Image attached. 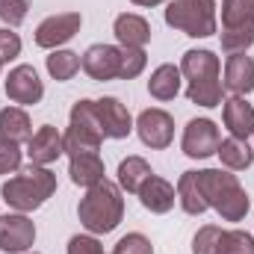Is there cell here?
<instances>
[{"instance_id":"cell-17","label":"cell","mask_w":254,"mask_h":254,"mask_svg":"<svg viewBox=\"0 0 254 254\" xmlns=\"http://www.w3.org/2000/svg\"><path fill=\"white\" fill-rule=\"evenodd\" d=\"M113 33L122 48H145L151 42V24L136 12H122L113 24Z\"/></svg>"},{"instance_id":"cell-25","label":"cell","mask_w":254,"mask_h":254,"mask_svg":"<svg viewBox=\"0 0 254 254\" xmlns=\"http://www.w3.org/2000/svg\"><path fill=\"white\" fill-rule=\"evenodd\" d=\"M45 65H48V74H51L57 83H65V80H71V77L80 71V54L65 51V48H57V51H51V57L45 60Z\"/></svg>"},{"instance_id":"cell-10","label":"cell","mask_w":254,"mask_h":254,"mask_svg":"<svg viewBox=\"0 0 254 254\" xmlns=\"http://www.w3.org/2000/svg\"><path fill=\"white\" fill-rule=\"evenodd\" d=\"M6 98L21 107H33L45 98V83L33 65H15L6 77Z\"/></svg>"},{"instance_id":"cell-24","label":"cell","mask_w":254,"mask_h":254,"mask_svg":"<svg viewBox=\"0 0 254 254\" xmlns=\"http://www.w3.org/2000/svg\"><path fill=\"white\" fill-rule=\"evenodd\" d=\"M254 27V0H222V30Z\"/></svg>"},{"instance_id":"cell-29","label":"cell","mask_w":254,"mask_h":254,"mask_svg":"<svg viewBox=\"0 0 254 254\" xmlns=\"http://www.w3.org/2000/svg\"><path fill=\"white\" fill-rule=\"evenodd\" d=\"M252 45H254V27L222 30V51L225 54H246Z\"/></svg>"},{"instance_id":"cell-4","label":"cell","mask_w":254,"mask_h":254,"mask_svg":"<svg viewBox=\"0 0 254 254\" xmlns=\"http://www.w3.org/2000/svg\"><path fill=\"white\" fill-rule=\"evenodd\" d=\"M54 192H57V175L48 166H33V163L27 169H21L15 178L3 181V187H0L3 201L15 213H33V210H39Z\"/></svg>"},{"instance_id":"cell-7","label":"cell","mask_w":254,"mask_h":254,"mask_svg":"<svg viewBox=\"0 0 254 254\" xmlns=\"http://www.w3.org/2000/svg\"><path fill=\"white\" fill-rule=\"evenodd\" d=\"M136 133H139L142 145H148L154 151H163L175 139V119L166 110H160V107L142 110L139 119H136Z\"/></svg>"},{"instance_id":"cell-35","label":"cell","mask_w":254,"mask_h":254,"mask_svg":"<svg viewBox=\"0 0 254 254\" xmlns=\"http://www.w3.org/2000/svg\"><path fill=\"white\" fill-rule=\"evenodd\" d=\"M21 57V36L12 27H0V63H12Z\"/></svg>"},{"instance_id":"cell-27","label":"cell","mask_w":254,"mask_h":254,"mask_svg":"<svg viewBox=\"0 0 254 254\" xmlns=\"http://www.w3.org/2000/svg\"><path fill=\"white\" fill-rule=\"evenodd\" d=\"M71 127L77 130H86L92 136H101L104 139V130H101V122H98V110H95V101H77L71 107Z\"/></svg>"},{"instance_id":"cell-23","label":"cell","mask_w":254,"mask_h":254,"mask_svg":"<svg viewBox=\"0 0 254 254\" xmlns=\"http://www.w3.org/2000/svg\"><path fill=\"white\" fill-rule=\"evenodd\" d=\"M0 136L12 142H27L33 136V125L24 107H3L0 110Z\"/></svg>"},{"instance_id":"cell-28","label":"cell","mask_w":254,"mask_h":254,"mask_svg":"<svg viewBox=\"0 0 254 254\" xmlns=\"http://www.w3.org/2000/svg\"><path fill=\"white\" fill-rule=\"evenodd\" d=\"M216 254H254V237L249 231H240V228L222 231Z\"/></svg>"},{"instance_id":"cell-33","label":"cell","mask_w":254,"mask_h":254,"mask_svg":"<svg viewBox=\"0 0 254 254\" xmlns=\"http://www.w3.org/2000/svg\"><path fill=\"white\" fill-rule=\"evenodd\" d=\"M30 0H0V21L6 27H21L27 21Z\"/></svg>"},{"instance_id":"cell-26","label":"cell","mask_w":254,"mask_h":254,"mask_svg":"<svg viewBox=\"0 0 254 254\" xmlns=\"http://www.w3.org/2000/svg\"><path fill=\"white\" fill-rule=\"evenodd\" d=\"M101 136H92L86 130H77V127L68 125V130L63 133V145L68 157H77V154H98L101 151Z\"/></svg>"},{"instance_id":"cell-1","label":"cell","mask_w":254,"mask_h":254,"mask_svg":"<svg viewBox=\"0 0 254 254\" xmlns=\"http://www.w3.org/2000/svg\"><path fill=\"white\" fill-rule=\"evenodd\" d=\"M181 74L187 80V98L195 107H204V110H213V107H222V63L213 51H204V48H192L184 54L181 60Z\"/></svg>"},{"instance_id":"cell-3","label":"cell","mask_w":254,"mask_h":254,"mask_svg":"<svg viewBox=\"0 0 254 254\" xmlns=\"http://www.w3.org/2000/svg\"><path fill=\"white\" fill-rule=\"evenodd\" d=\"M198 184L204 190L207 204L225 222H243L246 219V213L252 207V198L243 190V184H240V178L234 172H228V169H201Z\"/></svg>"},{"instance_id":"cell-15","label":"cell","mask_w":254,"mask_h":254,"mask_svg":"<svg viewBox=\"0 0 254 254\" xmlns=\"http://www.w3.org/2000/svg\"><path fill=\"white\" fill-rule=\"evenodd\" d=\"M222 122L231 130V136L237 139H249L254 133V107L243 98V95H234L228 101H222Z\"/></svg>"},{"instance_id":"cell-20","label":"cell","mask_w":254,"mask_h":254,"mask_svg":"<svg viewBox=\"0 0 254 254\" xmlns=\"http://www.w3.org/2000/svg\"><path fill=\"white\" fill-rule=\"evenodd\" d=\"M219 160L228 172H246L254 163V151L249 145V139H237V136H228L219 142Z\"/></svg>"},{"instance_id":"cell-18","label":"cell","mask_w":254,"mask_h":254,"mask_svg":"<svg viewBox=\"0 0 254 254\" xmlns=\"http://www.w3.org/2000/svg\"><path fill=\"white\" fill-rule=\"evenodd\" d=\"M181 83H184L181 65L163 63L160 68H154V74H151V80H148V92H151V98H157V101H175L178 92H181Z\"/></svg>"},{"instance_id":"cell-32","label":"cell","mask_w":254,"mask_h":254,"mask_svg":"<svg viewBox=\"0 0 254 254\" xmlns=\"http://www.w3.org/2000/svg\"><path fill=\"white\" fill-rule=\"evenodd\" d=\"M21 157H24L21 142H12V139L0 136V175L18 172V169H21Z\"/></svg>"},{"instance_id":"cell-30","label":"cell","mask_w":254,"mask_h":254,"mask_svg":"<svg viewBox=\"0 0 254 254\" xmlns=\"http://www.w3.org/2000/svg\"><path fill=\"white\" fill-rule=\"evenodd\" d=\"M148 54L145 48H122V68H119V80H133L145 71Z\"/></svg>"},{"instance_id":"cell-22","label":"cell","mask_w":254,"mask_h":254,"mask_svg":"<svg viewBox=\"0 0 254 254\" xmlns=\"http://www.w3.org/2000/svg\"><path fill=\"white\" fill-rule=\"evenodd\" d=\"M151 175H154V172H151V163H148L145 157H125V160L119 163V187L125 192L139 195L142 184H145Z\"/></svg>"},{"instance_id":"cell-21","label":"cell","mask_w":254,"mask_h":254,"mask_svg":"<svg viewBox=\"0 0 254 254\" xmlns=\"http://www.w3.org/2000/svg\"><path fill=\"white\" fill-rule=\"evenodd\" d=\"M178 201H181L184 213H190V216H201V213L210 210V204L204 198V190L198 184V172H184L181 175V181H178Z\"/></svg>"},{"instance_id":"cell-9","label":"cell","mask_w":254,"mask_h":254,"mask_svg":"<svg viewBox=\"0 0 254 254\" xmlns=\"http://www.w3.org/2000/svg\"><path fill=\"white\" fill-rule=\"evenodd\" d=\"M219 142H222V136H219L216 122H210V119H192L190 125L184 127L181 148L192 160H207V157H213L219 151Z\"/></svg>"},{"instance_id":"cell-37","label":"cell","mask_w":254,"mask_h":254,"mask_svg":"<svg viewBox=\"0 0 254 254\" xmlns=\"http://www.w3.org/2000/svg\"><path fill=\"white\" fill-rule=\"evenodd\" d=\"M136 6H160V3H166V0H133Z\"/></svg>"},{"instance_id":"cell-12","label":"cell","mask_w":254,"mask_h":254,"mask_svg":"<svg viewBox=\"0 0 254 254\" xmlns=\"http://www.w3.org/2000/svg\"><path fill=\"white\" fill-rule=\"evenodd\" d=\"M27 154H30V163L33 166H51V163H57L65 154L63 133L54 125H42L27 139Z\"/></svg>"},{"instance_id":"cell-8","label":"cell","mask_w":254,"mask_h":254,"mask_svg":"<svg viewBox=\"0 0 254 254\" xmlns=\"http://www.w3.org/2000/svg\"><path fill=\"white\" fill-rule=\"evenodd\" d=\"M36 243V225L27 213H3L0 216V252L24 254Z\"/></svg>"},{"instance_id":"cell-36","label":"cell","mask_w":254,"mask_h":254,"mask_svg":"<svg viewBox=\"0 0 254 254\" xmlns=\"http://www.w3.org/2000/svg\"><path fill=\"white\" fill-rule=\"evenodd\" d=\"M68 254H107V252L98 243V237H92V234H74L68 240Z\"/></svg>"},{"instance_id":"cell-34","label":"cell","mask_w":254,"mask_h":254,"mask_svg":"<svg viewBox=\"0 0 254 254\" xmlns=\"http://www.w3.org/2000/svg\"><path fill=\"white\" fill-rule=\"evenodd\" d=\"M113 254H154V246L145 234H127L116 243Z\"/></svg>"},{"instance_id":"cell-14","label":"cell","mask_w":254,"mask_h":254,"mask_svg":"<svg viewBox=\"0 0 254 254\" xmlns=\"http://www.w3.org/2000/svg\"><path fill=\"white\" fill-rule=\"evenodd\" d=\"M222 89L231 92V95H249L254 89V60L246 54H228V63H225V80H222Z\"/></svg>"},{"instance_id":"cell-40","label":"cell","mask_w":254,"mask_h":254,"mask_svg":"<svg viewBox=\"0 0 254 254\" xmlns=\"http://www.w3.org/2000/svg\"><path fill=\"white\" fill-rule=\"evenodd\" d=\"M252 136H254V133H252Z\"/></svg>"},{"instance_id":"cell-5","label":"cell","mask_w":254,"mask_h":254,"mask_svg":"<svg viewBox=\"0 0 254 254\" xmlns=\"http://www.w3.org/2000/svg\"><path fill=\"white\" fill-rule=\"evenodd\" d=\"M166 24L192 39H207L216 33V0H172L166 9Z\"/></svg>"},{"instance_id":"cell-31","label":"cell","mask_w":254,"mask_h":254,"mask_svg":"<svg viewBox=\"0 0 254 254\" xmlns=\"http://www.w3.org/2000/svg\"><path fill=\"white\" fill-rule=\"evenodd\" d=\"M219 237H222V228L219 225L198 228V234L192 237V254H216L219 252Z\"/></svg>"},{"instance_id":"cell-13","label":"cell","mask_w":254,"mask_h":254,"mask_svg":"<svg viewBox=\"0 0 254 254\" xmlns=\"http://www.w3.org/2000/svg\"><path fill=\"white\" fill-rule=\"evenodd\" d=\"M95 110H98V122L104 130V139H127L130 130H133V119L127 113V107L119 98H101L95 101Z\"/></svg>"},{"instance_id":"cell-19","label":"cell","mask_w":254,"mask_h":254,"mask_svg":"<svg viewBox=\"0 0 254 254\" xmlns=\"http://www.w3.org/2000/svg\"><path fill=\"white\" fill-rule=\"evenodd\" d=\"M68 175H71V184L77 187H95L104 181L107 169H104V160L98 154H77V157H68Z\"/></svg>"},{"instance_id":"cell-6","label":"cell","mask_w":254,"mask_h":254,"mask_svg":"<svg viewBox=\"0 0 254 254\" xmlns=\"http://www.w3.org/2000/svg\"><path fill=\"white\" fill-rule=\"evenodd\" d=\"M83 27V15L80 12H57L48 15L39 27H36V45L45 51H57L65 42H71Z\"/></svg>"},{"instance_id":"cell-2","label":"cell","mask_w":254,"mask_h":254,"mask_svg":"<svg viewBox=\"0 0 254 254\" xmlns=\"http://www.w3.org/2000/svg\"><path fill=\"white\" fill-rule=\"evenodd\" d=\"M77 216H80V225L98 237V234H110L119 228L122 216H125V198H122V187L113 184V181H101L95 187H89L86 195L80 198L77 204Z\"/></svg>"},{"instance_id":"cell-16","label":"cell","mask_w":254,"mask_h":254,"mask_svg":"<svg viewBox=\"0 0 254 254\" xmlns=\"http://www.w3.org/2000/svg\"><path fill=\"white\" fill-rule=\"evenodd\" d=\"M139 201H142L145 210L163 216V213H169V210L175 207V201H178V190H175L166 178L151 175V178L142 184V190H139Z\"/></svg>"},{"instance_id":"cell-39","label":"cell","mask_w":254,"mask_h":254,"mask_svg":"<svg viewBox=\"0 0 254 254\" xmlns=\"http://www.w3.org/2000/svg\"><path fill=\"white\" fill-rule=\"evenodd\" d=\"M30 254H39V252H30Z\"/></svg>"},{"instance_id":"cell-11","label":"cell","mask_w":254,"mask_h":254,"mask_svg":"<svg viewBox=\"0 0 254 254\" xmlns=\"http://www.w3.org/2000/svg\"><path fill=\"white\" fill-rule=\"evenodd\" d=\"M80 68L92 77V80H119V68H122V48L116 45H92L86 48V54L80 57Z\"/></svg>"},{"instance_id":"cell-38","label":"cell","mask_w":254,"mask_h":254,"mask_svg":"<svg viewBox=\"0 0 254 254\" xmlns=\"http://www.w3.org/2000/svg\"><path fill=\"white\" fill-rule=\"evenodd\" d=\"M0 71H3V63H0Z\"/></svg>"}]
</instances>
